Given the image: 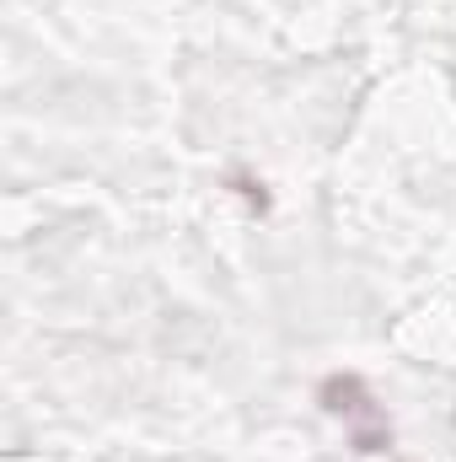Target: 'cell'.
I'll return each mask as SVG.
<instances>
[{
  "instance_id": "cell-1",
  "label": "cell",
  "mask_w": 456,
  "mask_h": 462,
  "mask_svg": "<svg viewBox=\"0 0 456 462\" xmlns=\"http://www.w3.org/2000/svg\"><path fill=\"white\" fill-rule=\"evenodd\" d=\"M323 409L349 425L360 452H387L392 447V425H387V414L376 409V398L365 393L360 376H328L323 382Z\"/></svg>"
}]
</instances>
